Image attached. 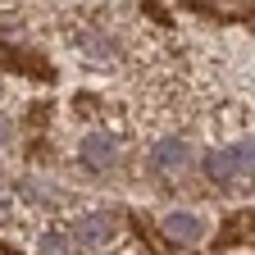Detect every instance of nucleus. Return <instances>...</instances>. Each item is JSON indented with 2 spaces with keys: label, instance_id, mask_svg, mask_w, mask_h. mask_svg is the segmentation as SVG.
<instances>
[{
  "label": "nucleus",
  "instance_id": "7",
  "mask_svg": "<svg viewBox=\"0 0 255 255\" xmlns=\"http://www.w3.org/2000/svg\"><path fill=\"white\" fill-rule=\"evenodd\" d=\"M0 141H5V119H0Z\"/></svg>",
  "mask_w": 255,
  "mask_h": 255
},
{
  "label": "nucleus",
  "instance_id": "3",
  "mask_svg": "<svg viewBox=\"0 0 255 255\" xmlns=\"http://www.w3.org/2000/svg\"><path fill=\"white\" fill-rule=\"evenodd\" d=\"M73 233H78L82 242H91V246H105V242L114 237V219H110V214H87Z\"/></svg>",
  "mask_w": 255,
  "mask_h": 255
},
{
  "label": "nucleus",
  "instance_id": "6",
  "mask_svg": "<svg viewBox=\"0 0 255 255\" xmlns=\"http://www.w3.org/2000/svg\"><path fill=\"white\" fill-rule=\"evenodd\" d=\"M69 246H64V237H46V255H64Z\"/></svg>",
  "mask_w": 255,
  "mask_h": 255
},
{
  "label": "nucleus",
  "instance_id": "2",
  "mask_svg": "<svg viewBox=\"0 0 255 255\" xmlns=\"http://www.w3.org/2000/svg\"><path fill=\"white\" fill-rule=\"evenodd\" d=\"M82 159H87L91 169H110L114 159H119L114 137H105V132H91V137H87V146H82Z\"/></svg>",
  "mask_w": 255,
  "mask_h": 255
},
{
  "label": "nucleus",
  "instance_id": "1",
  "mask_svg": "<svg viewBox=\"0 0 255 255\" xmlns=\"http://www.w3.org/2000/svg\"><path fill=\"white\" fill-rule=\"evenodd\" d=\"M251 164V146H228V150H219V155H210V173L219 178V182H233L242 169Z\"/></svg>",
  "mask_w": 255,
  "mask_h": 255
},
{
  "label": "nucleus",
  "instance_id": "5",
  "mask_svg": "<svg viewBox=\"0 0 255 255\" xmlns=\"http://www.w3.org/2000/svg\"><path fill=\"white\" fill-rule=\"evenodd\" d=\"M164 233L178 237V242H196V237L205 233V223H201L196 214H169V219H164Z\"/></svg>",
  "mask_w": 255,
  "mask_h": 255
},
{
  "label": "nucleus",
  "instance_id": "4",
  "mask_svg": "<svg viewBox=\"0 0 255 255\" xmlns=\"http://www.w3.org/2000/svg\"><path fill=\"white\" fill-rule=\"evenodd\" d=\"M155 164H159V169H169V173H173V169H182V164H191V146H187V141H178V137L159 141V146H155Z\"/></svg>",
  "mask_w": 255,
  "mask_h": 255
}]
</instances>
